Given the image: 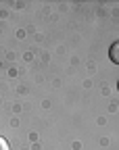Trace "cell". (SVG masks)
<instances>
[{"label": "cell", "mask_w": 119, "mask_h": 150, "mask_svg": "<svg viewBox=\"0 0 119 150\" xmlns=\"http://www.w3.org/2000/svg\"><path fill=\"white\" fill-rule=\"evenodd\" d=\"M109 56H111V61L115 65H119V42H115L111 48H109Z\"/></svg>", "instance_id": "1"}, {"label": "cell", "mask_w": 119, "mask_h": 150, "mask_svg": "<svg viewBox=\"0 0 119 150\" xmlns=\"http://www.w3.org/2000/svg\"><path fill=\"white\" fill-rule=\"evenodd\" d=\"M0 150H11V148H9V142H6L4 138H0Z\"/></svg>", "instance_id": "2"}]
</instances>
